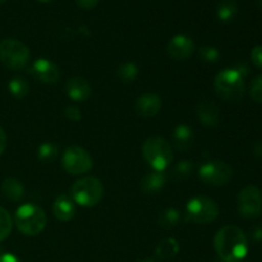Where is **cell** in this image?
Segmentation results:
<instances>
[{"instance_id":"1","label":"cell","mask_w":262,"mask_h":262,"mask_svg":"<svg viewBox=\"0 0 262 262\" xmlns=\"http://www.w3.org/2000/svg\"><path fill=\"white\" fill-rule=\"evenodd\" d=\"M214 247L220 260L224 262H239L248 252L246 234L235 225H225L217 230L214 238Z\"/></svg>"},{"instance_id":"2","label":"cell","mask_w":262,"mask_h":262,"mask_svg":"<svg viewBox=\"0 0 262 262\" xmlns=\"http://www.w3.org/2000/svg\"><path fill=\"white\" fill-rule=\"evenodd\" d=\"M214 89L217 96L225 101H239L245 96L243 74L235 68H225L216 74Z\"/></svg>"},{"instance_id":"3","label":"cell","mask_w":262,"mask_h":262,"mask_svg":"<svg viewBox=\"0 0 262 262\" xmlns=\"http://www.w3.org/2000/svg\"><path fill=\"white\" fill-rule=\"evenodd\" d=\"M15 225L22 234L27 237L38 235L46 227L48 217L40 206L33 204L20 205L15 211Z\"/></svg>"},{"instance_id":"4","label":"cell","mask_w":262,"mask_h":262,"mask_svg":"<svg viewBox=\"0 0 262 262\" xmlns=\"http://www.w3.org/2000/svg\"><path fill=\"white\" fill-rule=\"evenodd\" d=\"M104 196V186L96 177H83L73 183L71 197L74 204L82 207H94Z\"/></svg>"},{"instance_id":"5","label":"cell","mask_w":262,"mask_h":262,"mask_svg":"<svg viewBox=\"0 0 262 262\" xmlns=\"http://www.w3.org/2000/svg\"><path fill=\"white\" fill-rule=\"evenodd\" d=\"M142 155L152 170L164 171L173 161L171 145L161 137H150L143 142Z\"/></svg>"},{"instance_id":"6","label":"cell","mask_w":262,"mask_h":262,"mask_svg":"<svg viewBox=\"0 0 262 262\" xmlns=\"http://www.w3.org/2000/svg\"><path fill=\"white\" fill-rule=\"evenodd\" d=\"M30 60V49L15 38L0 41V61L10 69H22Z\"/></svg>"},{"instance_id":"7","label":"cell","mask_w":262,"mask_h":262,"mask_svg":"<svg viewBox=\"0 0 262 262\" xmlns=\"http://www.w3.org/2000/svg\"><path fill=\"white\" fill-rule=\"evenodd\" d=\"M186 214L188 220L196 224H210L219 216V206L210 197L196 196L187 204Z\"/></svg>"},{"instance_id":"8","label":"cell","mask_w":262,"mask_h":262,"mask_svg":"<svg viewBox=\"0 0 262 262\" xmlns=\"http://www.w3.org/2000/svg\"><path fill=\"white\" fill-rule=\"evenodd\" d=\"M199 177L207 186H225L232 181L233 169L225 161L210 160L200 166Z\"/></svg>"},{"instance_id":"9","label":"cell","mask_w":262,"mask_h":262,"mask_svg":"<svg viewBox=\"0 0 262 262\" xmlns=\"http://www.w3.org/2000/svg\"><path fill=\"white\" fill-rule=\"evenodd\" d=\"M64 169L72 176H82L92 169V158L84 148L79 146H71L67 148L61 158Z\"/></svg>"},{"instance_id":"10","label":"cell","mask_w":262,"mask_h":262,"mask_svg":"<svg viewBox=\"0 0 262 262\" xmlns=\"http://www.w3.org/2000/svg\"><path fill=\"white\" fill-rule=\"evenodd\" d=\"M238 211L246 219H255L262 212V192L255 186H247L238 196Z\"/></svg>"},{"instance_id":"11","label":"cell","mask_w":262,"mask_h":262,"mask_svg":"<svg viewBox=\"0 0 262 262\" xmlns=\"http://www.w3.org/2000/svg\"><path fill=\"white\" fill-rule=\"evenodd\" d=\"M30 73L32 74L33 78L48 84L56 83L60 78V71H59L58 66L45 58L37 59L31 66Z\"/></svg>"},{"instance_id":"12","label":"cell","mask_w":262,"mask_h":262,"mask_svg":"<svg viewBox=\"0 0 262 262\" xmlns=\"http://www.w3.org/2000/svg\"><path fill=\"white\" fill-rule=\"evenodd\" d=\"M194 51V43L188 36L177 35L169 41L168 54L171 59L178 61L187 60L191 58Z\"/></svg>"},{"instance_id":"13","label":"cell","mask_w":262,"mask_h":262,"mask_svg":"<svg viewBox=\"0 0 262 262\" xmlns=\"http://www.w3.org/2000/svg\"><path fill=\"white\" fill-rule=\"evenodd\" d=\"M161 99L154 92H145L136 102V113L142 118H152L160 112Z\"/></svg>"},{"instance_id":"14","label":"cell","mask_w":262,"mask_h":262,"mask_svg":"<svg viewBox=\"0 0 262 262\" xmlns=\"http://www.w3.org/2000/svg\"><path fill=\"white\" fill-rule=\"evenodd\" d=\"M66 91L69 99L73 101H86L91 96V86L82 77H72L66 84Z\"/></svg>"},{"instance_id":"15","label":"cell","mask_w":262,"mask_h":262,"mask_svg":"<svg viewBox=\"0 0 262 262\" xmlns=\"http://www.w3.org/2000/svg\"><path fill=\"white\" fill-rule=\"evenodd\" d=\"M53 212L54 216L59 222H69V220L73 219L74 214H76V204H74L71 196H68V194H60L54 201Z\"/></svg>"},{"instance_id":"16","label":"cell","mask_w":262,"mask_h":262,"mask_svg":"<svg viewBox=\"0 0 262 262\" xmlns=\"http://www.w3.org/2000/svg\"><path fill=\"white\" fill-rule=\"evenodd\" d=\"M197 118L205 127H215L219 123V107L211 100H202L197 106Z\"/></svg>"},{"instance_id":"17","label":"cell","mask_w":262,"mask_h":262,"mask_svg":"<svg viewBox=\"0 0 262 262\" xmlns=\"http://www.w3.org/2000/svg\"><path fill=\"white\" fill-rule=\"evenodd\" d=\"M171 141L173 145L176 146L178 150L187 151L192 147L194 141V133L191 127L186 124H181L176 127V129L171 133Z\"/></svg>"},{"instance_id":"18","label":"cell","mask_w":262,"mask_h":262,"mask_svg":"<svg viewBox=\"0 0 262 262\" xmlns=\"http://www.w3.org/2000/svg\"><path fill=\"white\" fill-rule=\"evenodd\" d=\"M166 183V177L164 171L152 170L146 174L141 181V189L147 194H155L164 188Z\"/></svg>"},{"instance_id":"19","label":"cell","mask_w":262,"mask_h":262,"mask_svg":"<svg viewBox=\"0 0 262 262\" xmlns=\"http://www.w3.org/2000/svg\"><path fill=\"white\" fill-rule=\"evenodd\" d=\"M2 191L10 201H20L25 197V187L20 181L15 178L4 179L2 184Z\"/></svg>"},{"instance_id":"20","label":"cell","mask_w":262,"mask_h":262,"mask_svg":"<svg viewBox=\"0 0 262 262\" xmlns=\"http://www.w3.org/2000/svg\"><path fill=\"white\" fill-rule=\"evenodd\" d=\"M179 252V242L174 238H165L158 245L155 255L159 260H170Z\"/></svg>"},{"instance_id":"21","label":"cell","mask_w":262,"mask_h":262,"mask_svg":"<svg viewBox=\"0 0 262 262\" xmlns=\"http://www.w3.org/2000/svg\"><path fill=\"white\" fill-rule=\"evenodd\" d=\"M181 222V212L177 209H166L163 211L159 216V225L165 229H171V228L177 227Z\"/></svg>"},{"instance_id":"22","label":"cell","mask_w":262,"mask_h":262,"mask_svg":"<svg viewBox=\"0 0 262 262\" xmlns=\"http://www.w3.org/2000/svg\"><path fill=\"white\" fill-rule=\"evenodd\" d=\"M8 89H9L10 94L17 99H23V97L27 96L28 91H30L28 83L22 77H14V78L10 79L9 83H8Z\"/></svg>"},{"instance_id":"23","label":"cell","mask_w":262,"mask_h":262,"mask_svg":"<svg viewBox=\"0 0 262 262\" xmlns=\"http://www.w3.org/2000/svg\"><path fill=\"white\" fill-rule=\"evenodd\" d=\"M238 12L237 4L233 0H223L217 5V17L223 22L232 20Z\"/></svg>"},{"instance_id":"24","label":"cell","mask_w":262,"mask_h":262,"mask_svg":"<svg viewBox=\"0 0 262 262\" xmlns=\"http://www.w3.org/2000/svg\"><path fill=\"white\" fill-rule=\"evenodd\" d=\"M37 156L43 163H51L58 156V147L53 142H45L38 147Z\"/></svg>"},{"instance_id":"25","label":"cell","mask_w":262,"mask_h":262,"mask_svg":"<svg viewBox=\"0 0 262 262\" xmlns=\"http://www.w3.org/2000/svg\"><path fill=\"white\" fill-rule=\"evenodd\" d=\"M138 76V68L133 63H124L118 69V77L124 83H130L135 81Z\"/></svg>"},{"instance_id":"26","label":"cell","mask_w":262,"mask_h":262,"mask_svg":"<svg viewBox=\"0 0 262 262\" xmlns=\"http://www.w3.org/2000/svg\"><path fill=\"white\" fill-rule=\"evenodd\" d=\"M13 228V219L9 211L0 207V242L10 234Z\"/></svg>"},{"instance_id":"27","label":"cell","mask_w":262,"mask_h":262,"mask_svg":"<svg viewBox=\"0 0 262 262\" xmlns=\"http://www.w3.org/2000/svg\"><path fill=\"white\" fill-rule=\"evenodd\" d=\"M193 169V164L188 160H183L179 161L176 166H174L173 170V176L176 179H184L186 177L189 176L191 170Z\"/></svg>"},{"instance_id":"28","label":"cell","mask_w":262,"mask_h":262,"mask_svg":"<svg viewBox=\"0 0 262 262\" xmlns=\"http://www.w3.org/2000/svg\"><path fill=\"white\" fill-rule=\"evenodd\" d=\"M199 55L205 63H216L220 54L217 49L212 48V46H204L199 50Z\"/></svg>"},{"instance_id":"29","label":"cell","mask_w":262,"mask_h":262,"mask_svg":"<svg viewBox=\"0 0 262 262\" xmlns=\"http://www.w3.org/2000/svg\"><path fill=\"white\" fill-rule=\"evenodd\" d=\"M250 95L252 100L258 104H262V74L256 77L251 83Z\"/></svg>"},{"instance_id":"30","label":"cell","mask_w":262,"mask_h":262,"mask_svg":"<svg viewBox=\"0 0 262 262\" xmlns=\"http://www.w3.org/2000/svg\"><path fill=\"white\" fill-rule=\"evenodd\" d=\"M251 60L257 68L262 69V45L255 46L251 51Z\"/></svg>"},{"instance_id":"31","label":"cell","mask_w":262,"mask_h":262,"mask_svg":"<svg viewBox=\"0 0 262 262\" xmlns=\"http://www.w3.org/2000/svg\"><path fill=\"white\" fill-rule=\"evenodd\" d=\"M64 114H66V117L68 118V119H71L72 122H78L82 118L81 110L76 106H68L66 109V112H64Z\"/></svg>"},{"instance_id":"32","label":"cell","mask_w":262,"mask_h":262,"mask_svg":"<svg viewBox=\"0 0 262 262\" xmlns=\"http://www.w3.org/2000/svg\"><path fill=\"white\" fill-rule=\"evenodd\" d=\"M78 7L83 8V9H92L97 5L99 0H76Z\"/></svg>"},{"instance_id":"33","label":"cell","mask_w":262,"mask_h":262,"mask_svg":"<svg viewBox=\"0 0 262 262\" xmlns=\"http://www.w3.org/2000/svg\"><path fill=\"white\" fill-rule=\"evenodd\" d=\"M0 262H20L17 256L13 253H2L0 255Z\"/></svg>"},{"instance_id":"34","label":"cell","mask_w":262,"mask_h":262,"mask_svg":"<svg viewBox=\"0 0 262 262\" xmlns=\"http://www.w3.org/2000/svg\"><path fill=\"white\" fill-rule=\"evenodd\" d=\"M5 147H7V135H5L4 129L0 127V155H3Z\"/></svg>"},{"instance_id":"35","label":"cell","mask_w":262,"mask_h":262,"mask_svg":"<svg viewBox=\"0 0 262 262\" xmlns=\"http://www.w3.org/2000/svg\"><path fill=\"white\" fill-rule=\"evenodd\" d=\"M253 238H255L256 241H261L262 239V228H256L255 230H253Z\"/></svg>"},{"instance_id":"36","label":"cell","mask_w":262,"mask_h":262,"mask_svg":"<svg viewBox=\"0 0 262 262\" xmlns=\"http://www.w3.org/2000/svg\"><path fill=\"white\" fill-rule=\"evenodd\" d=\"M255 152L256 155H262V142H257L255 146Z\"/></svg>"},{"instance_id":"37","label":"cell","mask_w":262,"mask_h":262,"mask_svg":"<svg viewBox=\"0 0 262 262\" xmlns=\"http://www.w3.org/2000/svg\"><path fill=\"white\" fill-rule=\"evenodd\" d=\"M38 2H41V3H49V2H53V0H38Z\"/></svg>"},{"instance_id":"38","label":"cell","mask_w":262,"mask_h":262,"mask_svg":"<svg viewBox=\"0 0 262 262\" xmlns=\"http://www.w3.org/2000/svg\"><path fill=\"white\" fill-rule=\"evenodd\" d=\"M258 5H260V9L262 10V0H258Z\"/></svg>"},{"instance_id":"39","label":"cell","mask_w":262,"mask_h":262,"mask_svg":"<svg viewBox=\"0 0 262 262\" xmlns=\"http://www.w3.org/2000/svg\"><path fill=\"white\" fill-rule=\"evenodd\" d=\"M142 262H154L152 260H146V261H142Z\"/></svg>"},{"instance_id":"40","label":"cell","mask_w":262,"mask_h":262,"mask_svg":"<svg viewBox=\"0 0 262 262\" xmlns=\"http://www.w3.org/2000/svg\"><path fill=\"white\" fill-rule=\"evenodd\" d=\"M4 2H7V0H0V3H4Z\"/></svg>"}]
</instances>
